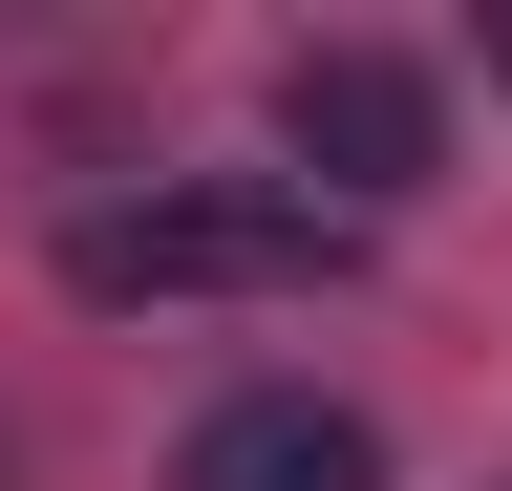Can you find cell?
Masks as SVG:
<instances>
[{
	"mask_svg": "<svg viewBox=\"0 0 512 491\" xmlns=\"http://www.w3.org/2000/svg\"><path fill=\"white\" fill-rule=\"evenodd\" d=\"M64 278L86 299H299V278H342V214H299V193H150V214L64 235Z\"/></svg>",
	"mask_w": 512,
	"mask_h": 491,
	"instance_id": "cell-1",
	"label": "cell"
},
{
	"mask_svg": "<svg viewBox=\"0 0 512 491\" xmlns=\"http://www.w3.org/2000/svg\"><path fill=\"white\" fill-rule=\"evenodd\" d=\"M278 150H299V214H384V193H427V150H448V107L427 65H384V43H299L278 65Z\"/></svg>",
	"mask_w": 512,
	"mask_h": 491,
	"instance_id": "cell-2",
	"label": "cell"
},
{
	"mask_svg": "<svg viewBox=\"0 0 512 491\" xmlns=\"http://www.w3.org/2000/svg\"><path fill=\"white\" fill-rule=\"evenodd\" d=\"M171 491H384V427L320 406V385H235V406L171 449Z\"/></svg>",
	"mask_w": 512,
	"mask_h": 491,
	"instance_id": "cell-3",
	"label": "cell"
},
{
	"mask_svg": "<svg viewBox=\"0 0 512 491\" xmlns=\"http://www.w3.org/2000/svg\"><path fill=\"white\" fill-rule=\"evenodd\" d=\"M491 86H512V22H491Z\"/></svg>",
	"mask_w": 512,
	"mask_h": 491,
	"instance_id": "cell-4",
	"label": "cell"
}]
</instances>
